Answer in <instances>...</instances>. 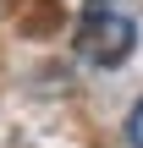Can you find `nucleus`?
<instances>
[{"label": "nucleus", "instance_id": "obj_1", "mask_svg": "<svg viewBox=\"0 0 143 148\" xmlns=\"http://www.w3.org/2000/svg\"><path fill=\"white\" fill-rule=\"evenodd\" d=\"M72 49H77L83 66L116 71V66H127L132 49H138V22H132L116 0H83V11H77V22H72Z\"/></svg>", "mask_w": 143, "mask_h": 148}, {"label": "nucleus", "instance_id": "obj_2", "mask_svg": "<svg viewBox=\"0 0 143 148\" xmlns=\"http://www.w3.org/2000/svg\"><path fill=\"white\" fill-rule=\"evenodd\" d=\"M121 137H127V148H143V93L132 99V110L121 115Z\"/></svg>", "mask_w": 143, "mask_h": 148}]
</instances>
